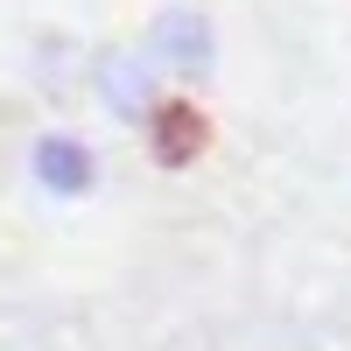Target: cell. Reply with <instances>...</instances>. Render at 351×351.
I'll return each instance as SVG.
<instances>
[{
  "label": "cell",
  "instance_id": "1",
  "mask_svg": "<svg viewBox=\"0 0 351 351\" xmlns=\"http://www.w3.org/2000/svg\"><path fill=\"white\" fill-rule=\"evenodd\" d=\"M211 141H218V127H211V112H204L197 99H155V112H148V155L162 162V169H197L204 155H211Z\"/></svg>",
  "mask_w": 351,
  "mask_h": 351
},
{
  "label": "cell",
  "instance_id": "2",
  "mask_svg": "<svg viewBox=\"0 0 351 351\" xmlns=\"http://www.w3.org/2000/svg\"><path fill=\"white\" fill-rule=\"evenodd\" d=\"M43 176L49 190H92V155L77 141H43Z\"/></svg>",
  "mask_w": 351,
  "mask_h": 351
}]
</instances>
